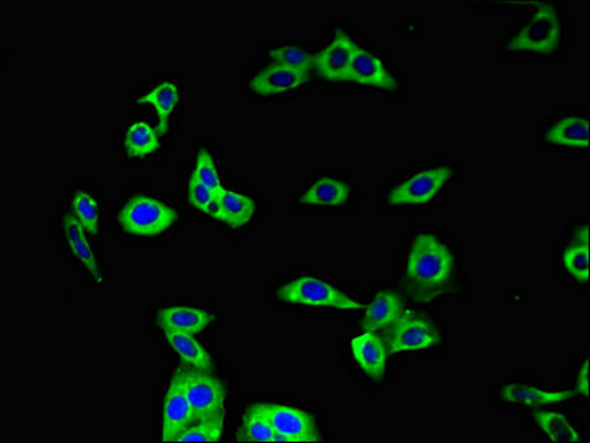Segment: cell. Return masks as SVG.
I'll list each match as a JSON object with an SVG mask.
<instances>
[{
	"label": "cell",
	"mask_w": 590,
	"mask_h": 443,
	"mask_svg": "<svg viewBox=\"0 0 590 443\" xmlns=\"http://www.w3.org/2000/svg\"><path fill=\"white\" fill-rule=\"evenodd\" d=\"M456 262L450 247L437 235L422 232L412 241L404 269V285L413 299L431 302L449 290Z\"/></svg>",
	"instance_id": "6da1fadb"
},
{
	"label": "cell",
	"mask_w": 590,
	"mask_h": 443,
	"mask_svg": "<svg viewBox=\"0 0 590 443\" xmlns=\"http://www.w3.org/2000/svg\"><path fill=\"white\" fill-rule=\"evenodd\" d=\"M562 18L554 6L545 3L506 39L505 49L522 54L552 55L562 46Z\"/></svg>",
	"instance_id": "7a4b0ae2"
},
{
	"label": "cell",
	"mask_w": 590,
	"mask_h": 443,
	"mask_svg": "<svg viewBox=\"0 0 590 443\" xmlns=\"http://www.w3.org/2000/svg\"><path fill=\"white\" fill-rule=\"evenodd\" d=\"M119 222L123 231L134 237H157L178 222V215L156 198L137 195L120 210Z\"/></svg>",
	"instance_id": "3957f363"
},
{
	"label": "cell",
	"mask_w": 590,
	"mask_h": 443,
	"mask_svg": "<svg viewBox=\"0 0 590 443\" xmlns=\"http://www.w3.org/2000/svg\"><path fill=\"white\" fill-rule=\"evenodd\" d=\"M453 176V169L449 166L420 170L395 185L386 195V203L392 207L426 206L441 194L446 185L452 181Z\"/></svg>",
	"instance_id": "277c9868"
},
{
	"label": "cell",
	"mask_w": 590,
	"mask_h": 443,
	"mask_svg": "<svg viewBox=\"0 0 590 443\" xmlns=\"http://www.w3.org/2000/svg\"><path fill=\"white\" fill-rule=\"evenodd\" d=\"M281 300L293 305L321 306L339 311H360L363 305L338 288L315 277H301L284 284L278 291Z\"/></svg>",
	"instance_id": "5b68a950"
},
{
	"label": "cell",
	"mask_w": 590,
	"mask_h": 443,
	"mask_svg": "<svg viewBox=\"0 0 590 443\" xmlns=\"http://www.w3.org/2000/svg\"><path fill=\"white\" fill-rule=\"evenodd\" d=\"M181 379L182 389L193 408L196 421L206 420L225 411V387L209 370L181 368L176 371Z\"/></svg>",
	"instance_id": "8992f818"
},
{
	"label": "cell",
	"mask_w": 590,
	"mask_h": 443,
	"mask_svg": "<svg viewBox=\"0 0 590 443\" xmlns=\"http://www.w3.org/2000/svg\"><path fill=\"white\" fill-rule=\"evenodd\" d=\"M273 426L276 442L321 441L317 424L307 412L277 404L253 405Z\"/></svg>",
	"instance_id": "52a82bcc"
},
{
	"label": "cell",
	"mask_w": 590,
	"mask_h": 443,
	"mask_svg": "<svg viewBox=\"0 0 590 443\" xmlns=\"http://www.w3.org/2000/svg\"><path fill=\"white\" fill-rule=\"evenodd\" d=\"M438 345H440V334L437 328L425 318L417 317L409 311L395 322L388 350L391 353L417 352V350H428Z\"/></svg>",
	"instance_id": "ba28073f"
},
{
	"label": "cell",
	"mask_w": 590,
	"mask_h": 443,
	"mask_svg": "<svg viewBox=\"0 0 590 443\" xmlns=\"http://www.w3.org/2000/svg\"><path fill=\"white\" fill-rule=\"evenodd\" d=\"M358 46L348 34L338 30L330 45L313 57V67L323 79L330 82H348L349 68Z\"/></svg>",
	"instance_id": "9c48e42d"
},
{
	"label": "cell",
	"mask_w": 590,
	"mask_h": 443,
	"mask_svg": "<svg viewBox=\"0 0 590 443\" xmlns=\"http://www.w3.org/2000/svg\"><path fill=\"white\" fill-rule=\"evenodd\" d=\"M196 423V415L182 389L178 373L172 377L163 405L162 442H175L182 432Z\"/></svg>",
	"instance_id": "30bf717a"
},
{
	"label": "cell",
	"mask_w": 590,
	"mask_h": 443,
	"mask_svg": "<svg viewBox=\"0 0 590 443\" xmlns=\"http://www.w3.org/2000/svg\"><path fill=\"white\" fill-rule=\"evenodd\" d=\"M307 82L308 71L274 63L268 65L253 77L250 88L256 95L267 96L268 98V96L289 94V92L301 88Z\"/></svg>",
	"instance_id": "8fae6325"
},
{
	"label": "cell",
	"mask_w": 590,
	"mask_h": 443,
	"mask_svg": "<svg viewBox=\"0 0 590 443\" xmlns=\"http://www.w3.org/2000/svg\"><path fill=\"white\" fill-rule=\"evenodd\" d=\"M348 82L358 85L373 86L383 91H395L398 88L397 80L386 70L385 64L372 52L358 46L349 68Z\"/></svg>",
	"instance_id": "7c38bea8"
},
{
	"label": "cell",
	"mask_w": 590,
	"mask_h": 443,
	"mask_svg": "<svg viewBox=\"0 0 590 443\" xmlns=\"http://www.w3.org/2000/svg\"><path fill=\"white\" fill-rule=\"evenodd\" d=\"M351 353L357 361L358 367L372 377L382 379L386 371L388 349L375 330H366L360 336L351 340Z\"/></svg>",
	"instance_id": "4fadbf2b"
},
{
	"label": "cell",
	"mask_w": 590,
	"mask_h": 443,
	"mask_svg": "<svg viewBox=\"0 0 590 443\" xmlns=\"http://www.w3.org/2000/svg\"><path fill=\"white\" fill-rule=\"evenodd\" d=\"M256 210L258 206L252 197L225 188L216 198L212 216L216 221L225 223L228 228L240 229L255 219Z\"/></svg>",
	"instance_id": "5bb4252c"
},
{
	"label": "cell",
	"mask_w": 590,
	"mask_h": 443,
	"mask_svg": "<svg viewBox=\"0 0 590 443\" xmlns=\"http://www.w3.org/2000/svg\"><path fill=\"white\" fill-rule=\"evenodd\" d=\"M548 144L568 150H589L588 116H565L552 123L543 133Z\"/></svg>",
	"instance_id": "9a60e30c"
},
{
	"label": "cell",
	"mask_w": 590,
	"mask_h": 443,
	"mask_svg": "<svg viewBox=\"0 0 590 443\" xmlns=\"http://www.w3.org/2000/svg\"><path fill=\"white\" fill-rule=\"evenodd\" d=\"M571 390L542 389L528 383H511L500 390V401L518 407H540L561 404L573 398Z\"/></svg>",
	"instance_id": "2e32d148"
},
{
	"label": "cell",
	"mask_w": 590,
	"mask_h": 443,
	"mask_svg": "<svg viewBox=\"0 0 590 443\" xmlns=\"http://www.w3.org/2000/svg\"><path fill=\"white\" fill-rule=\"evenodd\" d=\"M351 192V187L344 179L323 176L313 182L301 195V204L308 207H323V209L342 207L348 203Z\"/></svg>",
	"instance_id": "e0dca14e"
},
{
	"label": "cell",
	"mask_w": 590,
	"mask_h": 443,
	"mask_svg": "<svg viewBox=\"0 0 590 443\" xmlns=\"http://www.w3.org/2000/svg\"><path fill=\"white\" fill-rule=\"evenodd\" d=\"M403 315V300L398 293L392 290L379 291L367 306L363 318V327L366 330H378L395 324Z\"/></svg>",
	"instance_id": "ac0fdd59"
},
{
	"label": "cell",
	"mask_w": 590,
	"mask_h": 443,
	"mask_svg": "<svg viewBox=\"0 0 590 443\" xmlns=\"http://www.w3.org/2000/svg\"><path fill=\"white\" fill-rule=\"evenodd\" d=\"M159 324L163 330L181 331V333H202L215 319L209 312L187 306H172L159 312Z\"/></svg>",
	"instance_id": "d6986e66"
},
{
	"label": "cell",
	"mask_w": 590,
	"mask_h": 443,
	"mask_svg": "<svg viewBox=\"0 0 590 443\" xmlns=\"http://www.w3.org/2000/svg\"><path fill=\"white\" fill-rule=\"evenodd\" d=\"M85 229L80 226L74 216H66L64 219V235H66L67 244H69L71 253L74 254L80 265L91 274L97 283H104L103 274L98 266L97 257L92 252L91 244L86 238Z\"/></svg>",
	"instance_id": "ffe728a7"
},
{
	"label": "cell",
	"mask_w": 590,
	"mask_h": 443,
	"mask_svg": "<svg viewBox=\"0 0 590 443\" xmlns=\"http://www.w3.org/2000/svg\"><path fill=\"white\" fill-rule=\"evenodd\" d=\"M139 105H150L159 117L157 132L160 136L166 135L169 127V120L175 113L179 104V88L174 82H163L156 88L148 91L147 94L138 99Z\"/></svg>",
	"instance_id": "44dd1931"
},
{
	"label": "cell",
	"mask_w": 590,
	"mask_h": 443,
	"mask_svg": "<svg viewBox=\"0 0 590 443\" xmlns=\"http://www.w3.org/2000/svg\"><path fill=\"white\" fill-rule=\"evenodd\" d=\"M163 331H165L166 342L181 356L185 364L200 368V370H210L212 368V358H210L208 350L194 339L193 334L174 330Z\"/></svg>",
	"instance_id": "7402d4cb"
},
{
	"label": "cell",
	"mask_w": 590,
	"mask_h": 443,
	"mask_svg": "<svg viewBox=\"0 0 590 443\" xmlns=\"http://www.w3.org/2000/svg\"><path fill=\"white\" fill-rule=\"evenodd\" d=\"M537 427L542 430L543 435L551 442H570L576 443L582 441L577 427L571 423L567 415L558 411H539L534 414Z\"/></svg>",
	"instance_id": "603a6c76"
},
{
	"label": "cell",
	"mask_w": 590,
	"mask_h": 443,
	"mask_svg": "<svg viewBox=\"0 0 590 443\" xmlns=\"http://www.w3.org/2000/svg\"><path fill=\"white\" fill-rule=\"evenodd\" d=\"M159 147L160 135L157 127L145 122H135L126 130L125 150L131 159H144L156 153Z\"/></svg>",
	"instance_id": "cb8c5ba5"
},
{
	"label": "cell",
	"mask_w": 590,
	"mask_h": 443,
	"mask_svg": "<svg viewBox=\"0 0 590 443\" xmlns=\"http://www.w3.org/2000/svg\"><path fill=\"white\" fill-rule=\"evenodd\" d=\"M224 421L225 411L206 418V420L196 421L185 432H182L175 442H219L222 433H224Z\"/></svg>",
	"instance_id": "d4e9b609"
},
{
	"label": "cell",
	"mask_w": 590,
	"mask_h": 443,
	"mask_svg": "<svg viewBox=\"0 0 590 443\" xmlns=\"http://www.w3.org/2000/svg\"><path fill=\"white\" fill-rule=\"evenodd\" d=\"M239 441L242 442H276V432L270 421L255 407H250L243 418Z\"/></svg>",
	"instance_id": "484cf974"
},
{
	"label": "cell",
	"mask_w": 590,
	"mask_h": 443,
	"mask_svg": "<svg viewBox=\"0 0 590 443\" xmlns=\"http://www.w3.org/2000/svg\"><path fill=\"white\" fill-rule=\"evenodd\" d=\"M73 210L77 222L89 235H97L100 229V207L89 192L76 191L73 194Z\"/></svg>",
	"instance_id": "4316f807"
},
{
	"label": "cell",
	"mask_w": 590,
	"mask_h": 443,
	"mask_svg": "<svg viewBox=\"0 0 590 443\" xmlns=\"http://www.w3.org/2000/svg\"><path fill=\"white\" fill-rule=\"evenodd\" d=\"M562 265L565 272L577 283L588 284L589 281V246L586 244H573L567 247L562 254Z\"/></svg>",
	"instance_id": "83f0119b"
},
{
	"label": "cell",
	"mask_w": 590,
	"mask_h": 443,
	"mask_svg": "<svg viewBox=\"0 0 590 443\" xmlns=\"http://www.w3.org/2000/svg\"><path fill=\"white\" fill-rule=\"evenodd\" d=\"M190 179L202 185V187L216 192V194L225 190L221 178H219L215 161H213L212 156L206 150L200 151L199 156H197L196 167H194L193 175H191Z\"/></svg>",
	"instance_id": "f1b7e54d"
},
{
	"label": "cell",
	"mask_w": 590,
	"mask_h": 443,
	"mask_svg": "<svg viewBox=\"0 0 590 443\" xmlns=\"http://www.w3.org/2000/svg\"><path fill=\"white\" fill-rule=\"evenodd\" d=\"M274 63L286 65V67L298 68L302 71H310L313 67V57L307 54L299 46H280L271 52Z\"/></svg>",
	"instance_id": "f546056e"
},
{
	"label": "cell",
	"mask_w": 590,
	"mask_h": 443,
	"mask_svg": "<svg viewBox=\"0 0 590 443\" xmlns=\"http://www.w3.org/2000/svg\"><path fill=\"white\" fill-rule=\"evenodd\" d=\"M219 194L202 187V185L190 179V184H188V201L199 212L212 216L213 210H215L216 198H218Z\"/></svg>",
	"instance_id": "4dcf8cb0"
},
{
	"label": "cell",
	"mask_w": 590,
	"mask_h": 443,
	"mask_svg": "<svg viewBox=\"0 0 590 443\" xmlns=\"http://www.w3.org/2000/svg\"><path fill=\"white\" fill-rule=\"evenodd\" d=\"M577 393L585 399H589V358H585L577 371Z\"/></svg>",
	"instance_id": "1f68e13d"
},
{
	"label": "cell",
	"mask_w": 590,
	"mask_h": 443,
	"mask_svg": "<svg viewBox=\"0 0 590 443\" xmlns=\"http://www.w3.org/2000/svg\"><path fill=\"white\" fill-rule=\"evenodd\" d=\"M577 240H579L580 244H586L589 246V226L585 225L583 228H580L579 235H577Z\"/></svg>",
	"instance_id": "d6a6232c"
}]
</instances>
